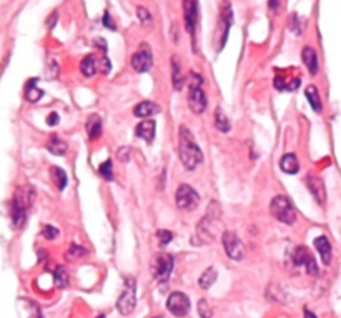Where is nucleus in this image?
Instances as JSON below:
<instances>
[{
  "mask_svg": "<svg viewBox=\"0 0 341 318\" xmlns=\"http://www.w3.org/2000/svg\"><path fill=\"white\" fill-rule=\"evenodd\" d=\"M180 158L183 167L188 170H195L203 160L200 147L196 145L193 135L190 134V130L185 125L180 127Z\"/></svg>",
  "mask_w": 341,
  "mask_h": 318,
  "instance_id": "f257e3e1",
  "label": "nucleus"
},
{
  "mask_svg": "<svg viewBox=\"0 0 341 318\" xmlns=\"http://www.w3.org/2000/svg\"><path fill=\"white\" fill-rule=\"evenodd\" d=\"M33 202V190L32 188H22L17 192L14 202H12V221H14L15 229H20V227L25 224L27 218V210L32 205Z\"/></svg>",
  "mask_w": 341,
  "mask_h": 318,
  "instance_id": "f03ea898",
  "label": "nucleus"
},
{
  "mask_svg": "<svg viewBox=\"0 0 341 318\" xmlns=\"http://www.w3.org/2000/svg\"><path fill=\"white\" fill-rule=\"evenodd\" d=\"M270 212L275 218L285 225H293L296 220V210L288 197L277 195L270 203Z\"/></svg>",
  "mask_w": 341,
  "mask_h": 318,
  "instance_id": "7ed1b4c3",
  "label": "nucleus"
},
{
  "mask_svg": "<svg viewBox=\"0 0 341 318\" xmlns=\"http://www.w3.org/2000/svg\"><path fill=\"white\" fill-rule=\"evenodd\" d=\"M175 200H177L178 208L185 210V212H190V210H195L196 207H198L200 195H198V192H196L193 187H191V185L183 183L177 190Z\"/></svg>",
  "mask_w": 341,
  "mask_h": 318,
  "instance_id": "20e7f679",
  "label": "nucleus"
},
{
  "mask_svg": "<svg viewBox=\"0 0 341 318\" xmlns=\"http://www.w3.org/2000/svg\"><path fill=\"white\" fill-rule=\"evenodd\" d=\"M135 305H137V295H135V280L133 278H127L125 280V290L120 295L117 302V308L120 311L122 315H130L131 311L135 310Z\"/></svg>",
  "mask_w": 341,
  "mask_h": 318,
  "instance_id": "39448f33",
  "label": "nucleus"
},
{
  "mask_svg": "<svg viewBox=\"0 0 341 318\" xmlns=\"http://www.w3.org/2000/svg\"><path fill=\"white\" fill-rule=\"evenodd\" d=\"M166 308L172 315L178 318L187 316L190 311V298L182 292H173L166 300Z\"/></svg>",
  "mask_w": 341,
  "mask_h": 318,
  "instance_id": "423d86ee",
  "label": "nucleus"
},
{
  "mask_svg": "<svg viewBox=\"0 0 341 318\" xmlns=\"http://www.w3.org/2000/svg\"><path fill=\"white\" fill-rule=\"evenodd\" d=\"M153 65V57H152V50L147 44H142L140 49L133 53L131 57V67H133L135 72L139 74H145L152 69Z\"/></svg>",
  "mask_w": 341,
  "mask_h": 318,
  "instance_id": "0eeeda50",
  "label": "nucleus"
},
{
  "mask_svg": "<svg viewBox=\"0 0 341 318\" xmlns=\"http://www.w3.org/2000/svg\"><path fill=\"white\" fill-rule=\"evenodd\" d=\"M221 242H223V248L226 251V255L230 257L231 260H242L245 255V247L242 243V240L238 238L233 232H225L221 235Z\"/></svg>",
  "mask_w": 341,
  "mask_h": 318,
  "instance_id": "6e6552de",
  "label": "nucleus"
},
{
  "mask_svg": "<svg viewBox=\"0 0 341 318\" xmlns=\"http://www.w3.org/2000/svg\"><path fill=\"white\" fill-rule=\"evenodd\" d=\"M173 263H175V259L170 253H160L153 263V277L158 281L168 280L173 272Z\"/></svg>",
  "mask_w": 341,
  "mask_h": 318,
  "instance_id": "1a4fd4ad",
  "label": "nucleus"
},
{
  "mask_svg": "<svg viewBox=\"0 0 341 318\" xmlns=\"http://www.w3.org/2000/svg\"><path fill=\"white\" fill-rule=\"evenodd\" d=\"M293 262L296 267H304L310 275H318V265H316L315 257L310 253L306 247H296L295 253H293Z\"/></svg>",
  "mask_w": 341,
  "mask_h": 318,
  "instance_id": "9d476101",
  "label": "nucleus"
},
{
  "mask_svg": "<svg viewBox=\"0 0 341 318\" xmlns=\"http://www.w3.org/2000/svg\"><path fill=\"white\" fill-rule=\"evenodd\" d=\"M188 107L195 115L205 112L207 109V95L203 92L201 85H191L190 93H188Z\"/></svg>",
  "mask_w": 341,
  "mask_h": 318,
  "instance_id": "9b49d317",
  "label": "nucleus"
},
{
  "mask_svg": "<svg viewBox=\"0 0 341 318\" xmlns=\"http://www.w3.org/2000/svg\"><path fill=\"white\" fill-rule=\"evenodd\" d=\"M183 15L188 34L195 35L196 20H198V4H196V0H183Z\"/></svg>",
  "mask_w": 341,
  "mask_h": 318,
  "instance_id": "f8f14e48",
  "label": "nucleus"
},
{
  "mask_svg": "<svg viewBox=\"0 0 341 318\" xmlns=\"http://www.w3.org/2000/svg\"><path fill=\"white\" fill-rule=\"evenodd\" d=\"M306 185H308V190L311 192V195L315 197V200L318 202L320 205H325L326 203V188H325L323 180L320 177L308 175L306 177Z\"/></svg>",
  "mask_w": 341,
  "mask_h": 318,
  "instance_id": "ddd939ff",
  "label": "nucleus"
},
{
  "mask_svg": "<svg viewBox=\"0 0 341 318\" xmlns=\"http://www.w3.org/2000/svg\"><path fill=\"white\" fill-rule=\"evenodd\" d=\"M17 305H19V315L20 318H44L42 316V311L39 308V305L32 302V300H27V298H20L19 302H17Z\"/></svg>",
  "mask_w": 341,
  "mask_h": 318,
  "instance_id": "4468645a",
  "label": "nucleus"
},
{
  "mask_svg": "<svg viewBox=\"0 0 341 318\" xmlns=\"http://www.w3.org/2000/svg\"><path fill=\"white\" fill-rule=\"evenodd\" d=\"M155 129H157V123H155V120H143L139 125H137L135 129V135L139 137V139H143L147 143H152L153 139H155Z\"/></svg>",
  "mask_w": 341,
  "mask_h": 318,
  "instance_id": "2eb2a0df",
  "label": "nucleus"
},
{
  "mask_svg": "<svg viewBox=\"0 0 341 318\" xmlns=\"http://www.w3.org/2000/svg\"><path fill=\"white\" fill-rule=\"evenodd\" d=\"M301 60H303V63L306 65V69H308V72L311 75L318 74L320 65H318V55H316L315 49H311V47H304V49L301 50Z\"/></svg>",
  "mask_w": 341,
  "mask_h": 318,
  "instance_id": "dca6fc26",
  "label": "nucleus"
},
{
  "mask_svg": "<svg viewBox=\"0 0 341 318\" xmlns=\"http://www.w3.org/2000/svg\"><path fill=\"white\" fill-rule=\"evenodd\" d=\"M315 247L318 250L321 260L325 265H330L331 262V243L326 237H316L315 238Z\"/></svg>",
  "mask_w": 341,
  "mask_h": 318,
  "instance_id": "f3484780",
  "label": "nucleus"
},
{
  "mask_svg": "<svg viewBox=\"0 0 341 318\" xmlns=\"http://www.w3.org/2000/svg\"><path fill=\"white\" fill-rule=\"evenodd\" d=\"M280 169L283 170L288 175H295L300 170V162H298V157L295 153H286L281 157L280 160Z\"/></svg>",
  "mask_w": 341,
  "mask_h": 318,
  "instance_id": "a211bd4d",
  "label": "nucleus"
},
{
  "mask_svg": "<svg viewBox=\"0 0 341 318\" xmlns=\"http://www.w3.org/2000/svg\"><path fill=\"white\" fill-rule=\"evenodd\" d=\"M160 112V107L157 104H153V102H140L139 105L135 107V115L140 117V118H148L152 115H157Z\"/></svg>",
  "mask_w": 341,
  "mask_h": 318,
  "instance_id": "6ab92c4d",
  "label": "nucleus"
},
{
  "mask_svg": "<svg viewBox=\"0 0 341 318\" xmlns=\"http://www.w3.org/2000/svg\"><path fill=\"white\" fill-rule=\"evenodd\" d=\"M172 80H173V87L177 90H182L183 83H185V75L182 74V67H180V60H178V57H172Z\"/></svg>",
  "mask_w": 341,
  "mask_h": 318,
  "instance_id": "aec40b11",
  "label": "nucleus"
},
{
  "mask_svg": "<svg viewBox=\"0 0 341 318\" xmlns=\"http://www.w3.org/2000/svg\"><path fill=\"white\" fill-rule=\"evenodd\" d=\"M304 95H306V99L310 102L311 109H313L316 113H321L323 104H321V97H320V93H318V88H316L315 85H310V87L304 88Z\"/></svg>",
  "mask_w": 341,
  "mask_h": 318,
  "instance_id": "412c9836",
  "label": "nucleus"
},
{
  "mask_svg": "<svg viewBox=\"0 0 341 318\" xmlns=\"http://www.w3.org/2000/svg\"><path fill=\"white\" fill-rule=\"evenodd\" d=\"M87 134L90 140H97L101 135V118L98 115H90L87 120Z\"/></svg>",
  "mask_w": 341,
  "mask_h": 318,
  "instance_id": "4be33fe9",
  "label": "nucleus"
},
{
  "mask_svg": "<svg viewBox=\"0 0 341 318\" xmlns=\"http://www.w3.org/2000/svg\"><path fill=\"white\" fill-rule=\"evenodd\" d=\"M42 95H44V92L37 87V79L28 80L25 85V99L28 102H32V104H35V102H39L42 99Z\"/></svg>",
  "mask_w": 341,
  "mask_h": 318,
  "instance_id": "5701e85b",
  "label": "nucleus"
},
{
  "mask_svg": "<svg viewBox=\"0 0 341 318\" xmlns=\"http://www.w3.org/2000/svg\"><path fill=\"white\" fill-rule=\"evenodd\" d=\"M80 70L85 77H92L97 74V60H95V57L93 55L83 57L80 62Z\"/></svg>",
  "mask_w": 341,
  "mask_h": 318,
  "instance_id": "b1692460",
  "label": "nucleus"
},
{
  "mask_svg": "<svg viewBox=\"0 0 341 318\" xmlns=\"http://www.w3.org/2000/svg\"><path fill=\"white\" fill-rule=\"evenodd\" d=\"M300 83H301L300 79H293L286 82V79H283V77H277V79H275V88L283 90V92H293V90L300 87Z\"/></svg>",
  "mask_w": 341,
  "mask_h": 318,
  "instance_id": "393cba45",
  "label": "nucleus"
},
{
  "mask_svg": "<svg viewBox=\"0 0 341 318\" xmlns=\"http://www.w3.org/2000/svg\"><path fill=\"white\" fill-rule=\"evenodd\" d=\"M217 277H218V273H217V270L215 268H207L205 272L201 273V277L198 278V283H200V287L201 289H210V287L217 281Z\"/></svg>",
  "mask_w": 341,
  "mask_h": 318,
  "instance_id": "a878e982",
  "label": "nucleus"
},
{
  "mask_svg": "<svg viewBox=\"0 0 341 318\" xmlns=\"http://www.w3.org/2000/svg\"><path fill=\"white\" fill-rule=\"evenodd\" d=\"M47 148H49V152H52L53 155H63L67 152V143L62 139H58L57 135H53L49 140V143H47Z\"/></svg>",
  "mask_w": 341,
  "mask_h": 318,
  "instance_id": "bb28decb",
  "label": "nucleus"
},
{
  "mask_svg": "<svg viewBox=\"0 0 341 318\" xmlns=\"http://www.w3.org/2000/svg\"><path fill=\"white\" fill-rule=\"evenodd\" d=\"M50 172H52V178H53V182H55L57 188L58 190H65V187H67V182H69L67 173H65L60 167H52Z\"/></svg>",
  "mask_w": 341,
  "mask_h": 318,
  "instance_id": "cd10ccee",
  "label": "nucleus"
},
{
  "mask_svg": "<svg viewBox=\"0 0 341 318\" xmlns=\"http://www.w3.org/2000/svg\"><path fill=\"white\" fill-rule=\"evenodd\" d=\"M215 125H217V129L220 132H223V134L230 132V122H228V118H226V115L221 109L215 110Z\"/></svg>",
  "mask_w": 341,
  "mask_h": 318,
  "instance_id": "c85d7f7f",
  "label": "nucleus"
},
{
  "mask_svg": "<svg viewBox=\"0 0 341 318\" xmlns=\"http://www.w3.org/2000/svg\"><path fill=\"white\" fill-rule=\"evenodd\" d=\"M53 277H55L53 280H55V285L58 287V289H65V287H69V272L65 270V267H57Z\"/></svg>",
  "mask_w": 341,
  "mask_h": 318,
  "instance_id": "c756f323",
  "label": "nucleus"
},
{
  "mask_svg": "<svg viewBox=\"0 0 341 318\" xmlns=\"http://www.w3.org/2000/svg\"><path fill=\"white\" fill-rule=\"evenodd\" d=\"M196 310H198L200 318H212L213 316V310H212L210 305H208V302L205 298L198 302V307H196Z\"/></svg>",
  "mask_w": 341,
  "mask_h": 318,
  "instance_id": "7c9ffc66",
  "label": "nucleus"
},
{
  "mask_svg": "<svg viewBox=\"0 0 341 318\" xmlns=\"http://www.w3.org/2000/svg\"><path fill=\"white\" fill-rule=\"evenodd\" d=\"M100 175L104 177L105 180H112L113 178V165H112V160H105L104 164L100 165Z\"/></svg>",
  "mask_w": 341,
  "mask_h": 318,
  "instance_id": "2f4dec72",
  "label": "nucleus"
},
{
  "mask_svg": "<svg viewBox=\"0 0 341 318\" xmlns=\"http://www.w3.org/2000/svg\"><path fill=\"white\" fill-rule=\"evenodd\" d=\"M137 14H139V19H140V22L143 23V25H152L153 19H152V14L148 12V9L139 7L137 9Z\"/></svg>",
  "mask_w": 341,
  "mask_h": 318,
  "instance_id": "473e14b6",
  "label": "nucleus"
},
{
  "mask_svg": "<svg viewBox=\"0 0 341 318\" xmlns=\"http://www.w3.org/2000/svg\"><path fill=\"white\" fill-rule=\"evenodd\" d=\"M83 255H87V250L74 243V245H72V247H70V250H69L67 259H79V257H83Z\"/></svg>",
  "mask_w": 341,
  "mask_h": 318,
  "instance_id": "72a5a7b5",
  "label": "nucleus"
},
{
  "mask_svg": "<svg viewBox=\"0 0 341 318\" xmlns=\"http://www.w3.org/2000/svg\"><path fill=\"white\" fill-rule=\"evenodd\" d=\"M157 237H158V242L161 245H168L172 240H173V233L170 230H158L157 232Z\"/></svg>",
  "mask_w": 341,
  "mask_h": 318,
  "instance_id": "f704fd0d",
  "label": "nucleus"
},
{
  "mask_svg": "<svg viewBox=\"0 0 341 318\" xmlns=\"http://www.w3.org/2000/svg\"><path fill=\"white\" fill-rule=\"evenodd\" d=\"M42 235H44L47 240H55L58 237V230L52 225H45L44 230H42Z\"/></svg>",
  "mask_w": 341,
  "mask_h": 318,
  "instance_id": "c9c22d12",
  "label": "nucleus"
},
{
  "mask_svg": "<svg viewBox=\"0 0 341 318\" xmlns=\"http://www.w3.org/2000/svg\"><path fill=\"white\" fill-rule=\"evenodd\" d=\"M296 20H298V17H296V15H293L291 19H290V30L293 28V32H295V34L298 35V34L301 32V28H300V25H298V23H296Z\"/></svg>",
  "mask_w": 341,
  "mask_h": 318,
  "instance_id": "e433bc0d",
  "label": "nucleus"
},
{
  "mask_svg": "<svg viewBox=\"0 0 341 318\" xmlns=\"http://www.w3.org/2000/svg\"><path fill=\"white\" fill-rule=\"evenodd\" d=\"M118 157L122 158V162H127L130 158V148L128 147H123L118 150Z\"/></svg>",
  "mask_w": 341,
  "mask_h": 318,
  "instance_id": "4c0bfd02",
  "label": "nucleus"
},
{
  "mask_svg": "<svg viewBox=\"0 0 341 318\" xmlns=\"http://www.w3.org/2000/svg\"><path fill=\"white\" fill-rule=\"evenodd\" d=\"M58 122H60V120H58V113H55V112L50 113L49 118H47V123L52 125V127H55V125H57Z\"/></svg>",
  "mask_w": 341,
  "mask_h": 318,
  "instance_id": "58836bf2",
  "label": "nucleus"
},
{
  "mask_svg": "<svg viewBox=\"0 0 341 318\" xmlns=\"http://www.w3.org/2000/svg\"><path fill=\"white\" fill-rule=\"evenodd\" d=\"M104 25H105V27H109L110 30H115V27H113V22H112V19H110V14H109V12H105V14H104Z\"/></svg>",
  "mask_w": 341,
  "mask_h": 318,
  "instance_id": "ea45409f",
  "label": "nucleus"
},
{
  "mask_svg": "<svg viewBox=\"0 0 341 318\" xmlns=\"http://www.w3.org/2000/svg\"><path fill=\"white\" fill-rule=\"evenodd\" d=\"M101 72H104V74H109L110 72V62H109V58H104V67H101Z\"/></svg>",
  "mask_w": 341,
  "mask_h": 318,
  "instance_id": "a19ab883",
  "label": "nucleus"
},
{
  "mask_svg": "<svg viewBox=\"0 0 341 318\" xmlns=\"http://www.w3.org/2000/svg\"><path fill=\"white\" fill-rule=\"evenodd\" d=\"M303 315H304V318H316V315L313 313V311H310L308 308L303 310Z\"/></svg>",
  "mask_w": 341,
  "mask_h": 318,
  "instance_id": "79ce46f5",
  "label": "nucleus"
},
{
  "mask_svg": "<svg viewBox=\"0 0 341 318\" xmlns=\"http://www.w3.org/2000/svg\"><path fill=\"white\" fill-rule=\"evenodd\" d=\"M280 7V0H270V9L271 10H277Z\"/></svg>",
  "mask_w": 341,
  "mask_h": 318,
  "instance_id": "37998d69",
  "label": "nucleus"
},
{
  "mask_svg": "<svg viewBox=\"0 0 341 318\" xmlns=\"http://www.w3.org/2000/svg\"><path fill=\"white\" fill-rule=\"evenodd\" d=\"M98 318H105V316H104V315H100V316H98Z\"/></svg>",
  "mask_w": 341,
  "mask_h": 318,
  "instance_id": "c03bdc74",
  "label": "nucleus"
},
{
  "mask_svg": "<svg viewBox=\"0 0 341 318\" xmlns=\"http://www.w3.org/2000/svg\"><path fill=\"white\" fill-rule=\"evenodd\" d=\"M153 318H163V316H153Z\"/></svg>",
  "mask_w": 341,
  "mask_h": 318,
  "instance_id": "a18cd8bd",
  "label": "nucleus"
}]
</instances>
